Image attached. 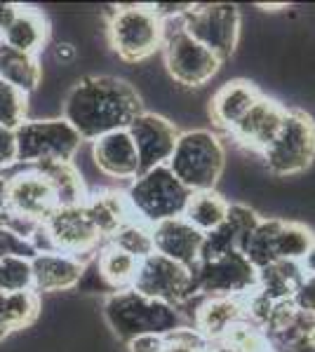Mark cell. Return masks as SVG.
<instances>
[{"instance_id":"cell-39","label":"cell","mask_w":315,"mask_h":352,"mask_svg":"<svg viewBox=\"0 0 315 352\" xmlns=\"http://www.w3.org/2000/svg\"><path fill=\"white\" fill-rule=\"evenodd\" d=\"M12 331H10V324H8V317H5V305H3V294H0V345L5 343Z\"/></svg>"},{"instance_id":"cell-34","label":"cell","mask_w":315,"mask_h":352,"mask_svg":"<svg viewBox=\"0 0 315 352\" xmlns=\"http://www.w3.org/2000/svg\"><path fill=\"white\" fill-rule=\"evenodd\" d=\"M3 256H24L33 258L36 256V249L31 247V242L24 237L14 235L12 230H8L5 226H0V258Z\"/></svg>"},{"instance_id":"cell-25","label":"cell","mask_w":315,"mask_h":352,"mask_svg":"<svg viewBox=\"0 0 315 352\" xmlns=\"http://www.w3.org/2000/svg\"><path fill=\"white\" fill-rule=\"evenodd\" d=\"M94 265L99 270L101 280L106 282V287L111 289V294H116V292H125V289H132L139 261L130 256V254H125L123 249L106 242L99 249V254L94 256Z\"/></svg>"},{"instance_id":"cell-2","label":"cell","mask_w":315,"mask_h":352,"mask_svg":"<svg viewBox=\"0 0 315 352\" xmlns=\"http://www.w3.org/2000/svg\"><path fill=\"white\" fill-rule=\"evenodd\" d=\"M101 315L111 333L123 343H130L141 336H170L179 329L191 327L184 310L170 303L146 298L141 294L125 289L104 298Z\"/></svg>"},{"instance_id":"cell-18","label":"cell","mask_w":315,"mask_h":352,"mask_svg":"<svg viewBox=\"0 0 315 352\" xmlns=\"http://www.w3.org/2000/svg\"><path fill=\"white\" fill-rule=\"evenodd\" d=\"M31 268H33V292L38 296H45V294L73 292L85 272V261L68 256V254L61 252H48V254H36L31 258Z\"/></svg>"},{"instance_id":"cell-5","label":"cell","mask_w":315,"mask_h":352,"mask_svg":"<svg viewBox=\"0 0 315 352\" xmlns=\"http://www.w3.org/2000/svg\"><path fill=\"white\" fill-rule=\"evenodd\" d=\"M193 192L165 167L141 172L134 181H130L125 190V200L132 217L146 226H156L170 219L184 217V209Z\"/></svg>"},{"instance_id":"cell-15","label":"cell","mask_w":315,"mask_h":352,"mask_svg":"<svg viewBox=\"0 0 315 352\" xmlns=\"http://www.w3.org/2000/svg\"><path fill=\"white\" fill-rule=\"evenodd\" d=\"M285 116H287V106L278 104L276 99H268L266 94H261L256 99V104L233 124L228 136L233 141H238L243 148L254 151L261 155V151L278 136L280 127L285 122Z\"/></svg>"},{"instance_id":"cell-33","label":"cell","mask_w":315,"mask_h":352,"mask_svg":"<svg viewBox=\"0 0 315 352\" xmlns=\"http://www.w3.org/2000/svg\"><path fill=\"white\" fill-rule=\"evenodd\" d=\"M28 120V94L0 80V127L14 129Z\"/></svg>"},{"instance_id":"cell-23","label":"cell","mask_w":315,"mask_h":352,"mask_svg":"<svg viewBox=\"0 0 315 352\" xmlns=\"http://www.w3.org/2000/svg\"><path fill=\"white\" fill-rule=\"evenodd\" d=\"M0 80L31 96L43 82L40 56L21 54L17 50L8 47L5 43H0Z\"/></svg>"},{"instance_id":"cell-14","label":"cell","mask_w":315,"mask_h":352,"mask_svg":"<svg viewBox=\"0 0 315 352\" xmlns=\"http://www.w3.org/2000/svg\"><path fill=\"white\" fill-rule=\"evenodd\" d=\"M5 202L8 212L43 223L57 209L54 192L48 179L38 169L21 167L19 172L5 176Z\"/></svg>"},{"instance_id":"cell-24","label":"cell","mask_w":315,"mask_h":352,"mask_svg":"<svg viewBox=\"0 0 315 352\" xmlns=\"http://www.w3.org/2000/svg\"><path fill=\"white\" fill-rule=\"evenodd\" d=\"M301 263L294 261H276V263L266 265V268L256 270V292L266 296L273 303H283V300H292L296 287L303 280Z\"/></svg>"},{"instance_id":"cell-17","label":"cell","mask_w":315,"mask_h":352,"mask_svg":"<svg viewBox=\"0 0 315 352\" xmlns=\"http://www.w3.org/2000/svg\"><path fill=\"white\" fill-rule=\"evenodd\" d=\"M151 237L153 252L160 254V256L174 261V263L191 270L198 265L205 235L193 228L184 217L151 226Z\"/></svg>"},{"instance_id":"cell-41","label":"cell","mask_w":315,"mask_h":352,"mask_svg":"<svg viewBox=\"0 0 315 352\" xmlns=\"http://www.w3.org/2000/svg\"><path fill=\"white\" fill-rule=\"evenodd\" d=\"M296 352H315V336H313L311 340H308V343H303Z\"/></svg>"},{"instance_id":"cell-28","label":"cell","mask_w":315,"mask_h":352,"mask_svg":"<svg viewBox=\"0 0 315 352\" xmlns=\"http://www.w3.org/2000/svg\"><path fill=\"white\" fill-rule=\"evenodd\" d=\"M283 219L280 217H261L256 228L245 237L240 254L254 265L256 270L266 268V265L276 263V235L280 230Z\"/></svg>"},{"instance_id":"cell-29","label":"cell","mask_w":315,"mask_h":352,"mask_svg":"<svg viewBox=\"0 0 315 352\" xmlns=\"http://www.w3.org/2000/svg\"><path fill=\"white\" fill-rule=\"evenodd\" d=\"M313 240H315V235L306 223L283 219L280 230L276 235V258L301 263V258L306 256V252L311 249Z\"/></svg>"},{"instance_id":"cell-37","label":"cell","mask_w":315,"mask_h":352,"mask_svg":"<svg viewBox=\"0 0 315 352\" xmlns=\"http://www.w3.org/2000/svg\"><path fill=\"white\" fill-rule=\"evenodd\" d=\"M17 167V136L12 129L0 127V174Z\"/></svg>"},{"instance_id":"cell-20","label":"cell","mask_w":315,"mask_h":352,"mask_svg":"<svg viewBox=\"0 0 315 352\" xmlns=\"http://www.w3.org/2000/svg\"><path fill=\"white\" fill-rule=\"evenodd\" d=\"M0 43H5L8 47H12L21 54L38 56L45 50V45L50 43L48 16L40 12L38 8L19 5L12 21H10L8 28L3 31V36H0Z\"/></svg>"},{"instance_id":"cell-13","label":"cell","mask_w":315,"mask_h":352,"mask_svg":"<svg viewBox=\"0 0 315 352\" xmlns=\"http://www.w3.org/2000/svg\"><path fill=\"white\" fill-rule=\"evenodd\" d=\"M128 132L139 153L141 172L165 167L174 153L176 139H179V127L170 118L151 111H141L128 124Z\"/></svg>"},{"instance_id":"cell-12","label":"cell","mask_w":315,"mask_h":352,"mask_svg":"<svg viewBox=\"0 0 315 352\" xmlns=\"http://www.w3.org/2000/svg\"><path fill=\"white\" fill-rule=\"evenodd\" d=\"M52 252L68 254L80 261H92L106 240L96 232L92 221L88 219L83 204L73 207H57L48 219L43 221Z\"/></svg>"},{"instance_id":"cell-32","label":"cell","mask_w":315,"mask_h":352,"mask_svg":"<svg viewBox=\"0 0 315 352\" xmlns=\"http://www.w3.org/2000/svg\"><path fill=\"white\" fill-rule=\"evenodd\" d=\"M33 292V268L31 258L24 256H3L0 258V294H21Z\"/></svg>"},{"instance_id":"cell-3","label":"cell","mask_w":315,"mask_h":352,"mask_svg":"<svg viewBox=\"0 0 315 352\" xmlns=\"http://www.w3.org/2000/svg\"><path fill=\"white\" fill-rule=\"evenodd\" d=\"M167 169L191 192L216 190L226 172V148L212 129L179 132Z\"/></svg>"},{"instance_id":"cell-38","label":"cell","mask_w":315,"mask_h":352,"mask_svg":"<svg viewBox=\"0 0 315 352\" xmlns=\"http://www.w3.org/2000/svg\"><path fill=\"white\" fill-rule=\"evenodd\" d=\"M165 338L160 336H141L128 343V352H163Z\"/></svg>"},{"instance_id":"cell-7","label":"cell","mask_w":315,"mask_h":352,"mask_svg":"<svg viewBox=\"0 0 315 352\" xmlns=\"http://www.w3.org/2000/svg\"><path fill=\"white\" fill-rule=\"evenodd\" d=\"M181 16L163 21V47L160 50H163L165 71L170 80L179 87L198 89L219 73L221 59L181 26Z\"/></svg>"},{"instance_id":"cell-11","label":"cell","mask_w":315,"mask_h":352,"mask_svg":"<svg viewBox=\"0 0 315 352\" xmlns=\"http://www.w3.org/2000/svg\"><path fill=\"white\" fill-rule=\"evenodd\" d=\"M193 282L203 298H243L256 287V268L240 252L198 261Z\"/></svg>"},{"instance_id":"cell-4","label":"cell","mask_w":315,"mask_h":352,"mask_svg":"<svg viewBox=\"0 0 315 352\" xmlns=\"http://www.w3.org/2000/svg\"><path fill=\"white\" fill-rule=\"evenodd\" d=\"M17 164L40 169L57 162H73L85 141L64 118H36L14 129Z\"/></svg>"},{"instance_id":"cell-22","label":"cell","mask_w":315,"mask_h":352,"mask_svg":"<svg viewBox=\"0 0 315 352\" xmlns=\"http://www.w3.org/2000/svg\"><path fill=\"white\" fill-rule=\"evenodd\" d=\"M83 207H85L88 219L92 221V226L96 228V232H99L106 242L125 221L132 219L128 200H125V192H118V190L92 192V195L85 197Z\"/></svg>"},{"instance_id":"cell-27","label":"cell","mask_w":315,"mask_h":352,"mask_svg":"<svg viewBox=\"0 0 315 352\" xmlns=\"http://www.w3.org/2000/svg\"><path fill=\"white\" fill-rule=\"evenodd\" d=\"M228 212V200L221 195L219 190H205V192H193L184 209V219L193 226L198 232L207 235L214 228L226 221Z\"/></svg>"},{"instance_id":"cell-16","label":"cell","mask_w":315,"mask_h":352,"mask_svg":"<svg viewBox=\"0 0 315 352\" xmlns=\"http://www.w3.org/2000/svg\"><path fill=\"white\" fill-rule=\"evenodd\" d=\"M90 157L99 174L113 181H134L141 174L139 153L128 129L108 132L92 141Z\"/></svg>"},{"instance_id":"cell-40","label":"cell","mask_w":315,"mask_h":352,"mask_svg":"<svg viewBox=\"0 0 315 352\" xmlns=\"http://www.w3.org/2000/svg\"><path fill=\"white\" fill-rule=\"evenodd\" d=\"M301 268L306 275H315V240L311 244V249L306 252V256L301 258Z\"/></svg>"},{"instance_id":"cell-36","label":"cell","mask_w":315,"mask_h":352,"mask_svg":"<svg viewBox=\"0 0 315 352\" xmlns=\"http://www.w3.org/2000/svg\"><path fill=\"white\" fill-rule=\"evenodd\" d=\"M292 303H294L296 310L315 315V275H303L294 296H292Z\"/></svg>"},{"instance_id":"cell-9","label":"cell","mask_w":315,"mask_h":352,"mask_svg":"<svg viewBox=\"0 0 315 352\" xmlns=\"http://www.w3.org/2000/svg\"><path fill=\"white\" fill-rule=\"evenodd\" d=\"M132 292L160 300V303L176 305V308H184L186 303L200 296L196 282H193V270L160 256L156 252L139 261Z\"/></svg>"},{"instance_id":"cell-35","label":"cell","mask_w":315,"mask_h":352,"mask_svg":"<svg viewBox=\"0 0 315 352\" xmlns=\"http://www.w3.org/2000/svg\"><path fill=\"white\" fill-rule=\"evenodd\" d=\"M50 59L59 68H73L80 59V50L73 41H54L50 45Z\"/></svg>"},{"instance_id":"cell-30","label":"cell","mask_w":315,"mask_h":352,"mask_svg":"<svg viewBox=\"0 0 315 352\" xmlns=\"http://www.w3.org/2000/svg\"><path fill=\"white\" fill-rule=\"evenodd\" d=\"M3 305L12 333L31 329L38 317L43 315V296H38L36 292L8 294V296H3Z\"/></svg>"},{"instance_id":"cell-31","label":"cell","mask_w":315,"mask_h":352,"mask_svg":"<svg viewBox=\"0 0 315 352\" xmlns=\"http://www.w3.org/2000/svg\"><path fill=\"white\" fill-rule=\"evenodd\" d=\"M108 244L123 249L125 254L134 256L136 261L146 258L153 254V237H151V226L141 223L139 219H128L120 228L108 237Z\"/></svg>"},{"instance_id":"cell-1","label":"cell","mask_w":315,"mask_h":352,"mask_svg":"<svg viewBox=\"0 0 315 352\" xmlns=\"http://www.w3.org/2000/svg\"><path fill=\"white\" fill-rule=\"evenodd\" d=\"M144 111L139 89L118 76H85L71 85L61 99V118L80 134L83 141H94L108 132L128 129Z\"/></svg>"},{"instance_id":"cell-21","label":"cell","mask_w":315,"mask_h":352,"mask_svg":"<svg viewBox=\"0 0 315 352\" xmlns=\"http://www.w3.org/2000/svg\"><path fill=\"white\" fill-rule=\"evenodd\" d=\"M238 320H243V298H203L191 315V329L207 343H214L226 336Z\"/></svg>"},{"instance_id":"cell-26","label":"cell","mask_w":315,"mask_h":352,"mask_svg":"<svg viewBox=\"0 0 315 352\" xmlns=\"http://www.w3.org/2000/svg\"><path fill=\"white\" fill-rule=\"evenodd\" d=\"M38 172L48 179L50 188L54 192L57 207H73V204H83L88 197L85 190V179L76 167V162H57L40 167Z\"/></svg>"},{"instance_id":"cell-6","label":"cell","mask_w":315,"mask_h":352,"mask_svg":"<svg viewBox=\"0 0 315 352\" xmlns=\"http://www.w3.org/2000/svg\"><path fill=\"white\" fill-rule=\"evenodd\" d=\"M108 47L125 64H141L163 47V19L151 5H120L106 21Z\"/></svg>"},{"instance_id":"cell-19","label":"cell","mask_w":315,"mask_h":352,"mask_svg":"<svg viewBox=\"0 0 315 352\" xmlns=\"http://www.w3.org/2000/svg\"><path fill=\"white\" fill-rule=\"evenodd\" d=\"M261 96L259 87L254 82L245 80V78H236V80L223 82L210 99V118L223 132H231L233 124L247 113L256 99Z\"/></svg>"},{"instance_id":"cell-8","label":"cell","mask_w":315,"mask_h":352,"mask_svg":"<svg viewBox=\"0 0 315 352\" xmlns=\"http://www.w3.org/2000/svg\"><path fill=\"white\" fill-rule=\"evenodd\" d=\"M263 169L276 179H292L315 160V122L306 111L287 109L280 132L261 151Z\"/></svg>"},{"instance_id":"cell-10","label":"cell","mask_w":315,"mask_h":352,"mask_svg":"<svg viewBox=\"0 0 315 352\" xmlns=\"http://www.w3.org/2000/svg\"><path fill=\"white\" fill-rule=\"evenodd\" d=\"M181 26L210 52L219 56L221 64L231 59L240 43V36H243L240 10L228 3L191 5V10L181 16Z\"/></svg>"}]
</instances>
